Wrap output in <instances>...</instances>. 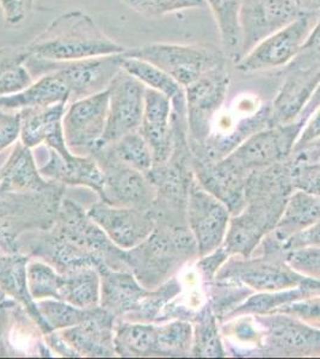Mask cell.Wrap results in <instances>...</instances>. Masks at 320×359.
<instances>
[{"label":"cell","instance_id":"obj_42","mask_svg":"<svg viewBox=\"0 0 320 359\" xmlns=\"http://www.w3.org/2000/svg\"><path fill=\"white\" fill-rule=\"evenodd\" d=\"M127 3L137 13L150 18L207 6L206 0H127Z\"/></svg>","mask_w":320,"mask_h":359},{"label":"cell","instance_id":"obj_29","mask_svg":"<svg viewBox=\"0 0 320 359\" xmlns=\"http://www.w3.org/2000/svg\"><path fill=\"white\" fill-rule=\"evenodd\" d=\"M69 102V88L57 74L50 72L37 78L33 84H30L20 93L0 96V109L20 111Z\"/></svg>","mask_w":320,"mask_h":359},{"label":"cell","instance_id":"obj_33","mask_svg":"<svg viewBox=\"0 0 320 359\" xmlns=\"http://www.w3.org/2000/svg\"><path fill=\"white\" fill-rule=\"evenodd\" d=\"M314 294H320V280L309 277L302 285L288 289V290L253 292L227 316L226 321H230L231 318H238V316H244V315L253 316V315L270 314L277 308L286 306L288 303L311 297Z\"/></svg>","mask_w":320,"mask_h":359},{"label":"cell","instance_id":"obj_19","mask_svg":"<svg viewBox=\"0 0 320 359\" xmlns=\"http://www.w3.org/2000/svg\"><path fill=\"white\" fill-rule=\"evenodd\" d=\"M191 169L201 187L226 205L232 216L245 206V187L250 172L233 163L228 157L219 161H200L191 156Z\"/></svg>","mask_w":320,"mask_h":359},{"label":"cell","instance_id":"obj_27","mask_svg":"<svg viewBox=\"0 0 320 359\" xmlns=\"http://www.w3.org/2000/svg\"><path fill=\"white\" fill-rule=\"evenodd\" d=\"M4 346L5 357H54L45 333L20 303L10 318Z\"/></svg>","mask_w":320,"mask_h":359},{"label":"cell","instance_id":"obj_46","mask_svg":"<svg viewBox=\"0 0 320 359\" xmlns=\"http://www.w3.org/2000/svg\"><path fill=\"white\" fill-rule=\"evenodd\" d=\"M275 313L291 315L304 323L314 325V326L320 325V294H314L311 297L302 298L299 301L288 303L286 306L277 308L270 314H275Z\"/></svg>","mask_w":320,"mask_h":359},{"label":"cell","instance_id":"obj_4","mask_svg":"<svg viewBox=\"0 0 320 359\" xmlns=\"http://www.w3.org/2000/svg\"><path fill=\"white\" fill-rule=\"evenodd\" d=\"M65 186L43 193L0 192V253H18L22 235L53 224Z\"/></svg>","mask_w":320,"mask_h":359},{"label":"cell","instance_id":"obj_28","mask_svg":"<svg viewBox=\"0 0 320 359\" xmlns=\"http://www.w3.org/2000/svg\"><path fill=\"white\" fill-rule=\"evenodd\" d=\"M32 259L20 253H0V287L36 321L45 334L50 333L43 318L41 316L37 303L29 291L28 264Z\"/></svg>","mask_w":320,"mask_h":359},{"label":"cell","instance_id":"obj_12","mask_svg":"<svg viewBox=\"0 0 320 359\" xmlns=\"http://www.w3.org/2000/svg\"><path fill=\"white\" fill-rule=\"evenodd\" d=\"M91 156L97 161L103 172L99 201L118 208L151 210L155 189L145 172L111 158L101 150H95Z\"/></svg>","mask_w":320,"mask_h":359},{"label":"cell","instance_id":"obj_37","mask_svg":"<svg viewBox=\"0 0 320 359\" xmlns=\"http://www.w3.org/2000/svg\"><path fill=\"white\" fill-rule=\"evenodd\" d=\"M206 284L207 303L221 323H225L227 316L255 292L249 286L232 279H214Z\"/></svg>","mask_w":320,"mask_h":359},{"label":"cell","instance_id":"obj_35","mask_svg":"<svg viewBox=\"0 0 320 359\" xmlns=\"http://www.w3.org/2000/svg\"><path fill=\"white\" fill-rule=\"evenodd\" d=\"M190 323L194 328V341L191 355L194 357H226L227 352L220 337L219 320L209 304L196 311Z\"/></svg>","mask_w":320,"mask_h":359},{"label":"cell","instance_id":"obj_22","mask_svg":"<svg viewBox=\"0 0 320 359\" xmlns=\"http://www.w3.org/2000/svg\"><path fill=\"white\" fill-rule=\"evenodd\" d=\"M171 113L170 98L146 86L144 114L138 131L150 147L153 165L167 163L174 151Z\"/></svg>","mask_w":320,"mask_h":359},{"label":"cell","instance_id":"obj_26","mask_svg":"<svg viewBox=\"0 0 320 359\" xmlns=\"http://www.w3.org/2000/svg\"><path fill=\"white\" fill-rule=\"evenodd\" d=\"M59 184L42 176L33 149L20 140L10 147L8 158L0 167V192L43 193Z\"/></svg>","mask_w":320,"mask_h":359},{"label":"cell","instance_id":"obj_8","mask_svg":"<svg viewBox=\"0 0 320 359\" xmlns=\"http://www.w3.org/2000/svg\"><path fill=\"white\" fill-rule=\"evenodd\" d=\"M318 13H301L295 20L277 30L245 54L235 67L251 74L284 69L299 54L316 25Z\"/></svg>","mask_w":320,"mask_h":359},{"label":"cell","instance_id":"obj_57","mask_svg":"<svg viewBox=\"0 0 320 359\" xmlns=\"http://www.w3.org/2000/svg\"><path fill=\"white\" fill-rule=\"evenodd\" d=\"M125 1H127V0H125Z\"/></svg>","mask_w":320,"mask_h":359},{"label":"cell","instance_id":"obj_54","mask_svg":"<svg viewBox=\"0 0 320 359\" xmlns=\"http://www.w3.org/2000/svg\"><path fill=\"white\" fill-rule=\"evenodd\" d=\"M320 107V84L316 88V91L313 93L312 97L311 100L308 101L307 106L305 107L304 111L301 113L300 116H299V121H302V123H306L307 121V118L311 116V115L314 113V111H316L318 108Z\"/></svg>","mask_w":320,"mask_h":359},{"label":"cell","instance_id":"obj_3","mask_svg":"<svg viewBox=\"0 0 320 359\" xmlns=\"http://www.w3.org/2000/svg\"><path fill=\"white\" fill-rule=\"evenodd\" d=\"M255 253L258 255L228 257L215 279L237 280L255 292L288 290L302 285L307 280L308 277L288 265L284 245L272 233L264 237Z\"/></svg>","mask_w":320,"mask_h":359},{"label":"cell","instance_id":"obj_9","mask_svg":"<svg viewBox=\"0 0 320 359\" xmlns=\"http://www.w3.org/2000/svg\"><path fill=\"white\" fill-rule=\"evenodd\" d=\"M231 86L228 64L211 69L184 88L189 144H201L211 135L213 121L226 102Z\"/></svg>","mask_w":320,"mask_h":359},{"label":"cell","instance_id":"obj_48","mask_svg":"<svg viewBox=\"0 0 320 359\" xmlns=\"http://www.w3.org/2000/svg\"><path fill=\"white\" fill-rule=\"evenodd\" d=\"M20 116L18 111L0 109V152L20 140Z\"/></svg>","mask_w":320,"mask_h":359},{"label":"cell","instance_id":"obj_13","mask_svg":"<svg viewBox=\"0 0 320 359\" xmlns=\"http://www.w3.org/2000/svg\"><path fill=\"white\" fill-rule=\"evenodd\" d=\"M231 217L226 205L201 187L194 176L188 194L187 224L197 245L199 257L223 245Z\"/></svg>","mask_w":320,"mask_h":359},{"label":"cell","instance_id":"obj_51","mask_svg":"<svg viewBox=\"0 0 320 359\" xmlns=\"http://www.w3.org/2000/svg\"><path fill=\"white\" fill-rule=\"evenodd\" d=\"M311 245H320V221L316 222V224H313L304 231L288 238L284 243V249L292 250V249L304 248Z\"/></svg>","mask_w":320,"mask_h":359},{"label":"cell","instance_id":"obj_47","mask_svg":"<svg viewBox=\"0 0 320 359\" xmlns=\"http://www.w3.org/2000/svg\"><path fill=\"white\" fill-rule=\"evenodd\" d=\"M35 0H0L5 25L18 27L33 13Z\"/></svg>","mask_w":320,"mask_h":359},{"label":"cell","instance_id":"obj_36","mask_svg":"<svg viewBox=\"0 0 320 359\" xmlns=\"http://www.w3.org/2000/svg\"><path fill=\"white\" fill-rule=\"evenodd\" d=\"M95 150H101L111 158L145 174L153 167L152 151L139 131L132 132L116 142L96 147Z\"/></svg>","mask_w":320,"mask_h":359},{"label":"cell","instance_id":"obj_34","mask_svg":"<svg viewBox=\"0 0 320 359\" xmlns=\"http://www.w3.org/2000/svg\"><path fill=\"white\" fill-rule=\"evenodd\" d=\"M59 301L81 308H96L101 303V277L94 267L61 273Z\"/></svg>","mask_w":320,"mask_h":359},{"label":"cell","instance_id":"obj_43","mask_svg":"<svg viewBox=\"0 0 320 359\" xmlns=\"http://www.w3.org/2000/svg\"><path fill=\"white\" fill-rule=\"evenodd\" d=\"M287 163L294 189H302L320 196V161H306L291 155Z\"/></svg>","mask_w":320,"mask_h":359},{"label":"cell","instance_id":"obj_38","mask_svg":"<svg viewBox=\"0 0 320 359\" xmlns=\"http://www.w3.org/2000/svg\"><path fill=\"white\" fill-rule=\"evenodd\" d=\"M159 357H179L190 355L194 341L193 323L174 318L157 323Z\"/></svg>","mask_w":320,"mask_h":359},{"label":"cell","instance_id":"obj_24","mask_svg":"<svg viewBox=\"0 0 320 359\" xmlns=\"http://www.w3.org/2000/svg\"><path fill=\"white\" fill-rule=\"evenodd\" d=\"M116 323L118 318L99 306L89 320L59 333L79 357L111 358L116 357L113 345Z\"/></svg>","mask_w":320,"mask_h":359},{"label":"cell","instance_id":"obj_2","mask_svg":"<svg viewBox=\"0 0 320 359\" xmlns=\"http://www.w3.org/2000/svg\"><path fill=\"white\" fill-rule=\"evenodd\" d=\"M199 259V250L187 226L157 223L140 245L125 250V264L142 286L154 290L174 277L187 262Z\"/></svg>","mask_w":320,"mask_h":359},{"label":"cell","instance_id":"obj_40","mask_svg":"<svg viewBox=\"0 0 320 359\" xmlns=\"http://www.w3.org/2000/svg\"><path fill=\"white\" fill-rule=\"evenodd\" d=\"M122 69H125L126 72L139 79L147 88L157 90L170 100L182 94L184 91V88L176 82L174 78L165 74L162 69L137 57L123 55Z\"/></svg>","mask_w":320,"mask_h":359},{"label":"cell","instance_id":"obj_44","mask_svg":"<svg viewBox=\"0 0 320 359\" xmlns=\"http://www.w3.org/2000/svg\"><path fill=\"white\" fill-rule=\"evenodd\" d=\"M284 257L296 272L320 280V245L286 250Z\"/></svg>","mask_w":320,"mask_h":359},{"label":"cell","instance_id":"obj_1","mask_svg":"<svg viewBox=\"0 0 320 359\" xmlns=\"http://www.w3.org/2000/svg\"><path fill=\"white\" fill-rule=\"evenodd\" d=\"M23 49L28 57L57 62L116 55L127 50L81 10L57 17L33 41L23 46Z\"/></svg>","mask_w":320,"mask_h":359},{"label":"cell","instance_id":"obj_49","mask_svg":"<svg viewBox=\"0 0 320 359\" xmlns=\"http://www.w3.org/2000/svg\"><path fill=\"white\" fill-rule=\"evenodd\" d=\"M309 147H320V107L305 123L293 152L300 151Z\"/></svg>","mask_w":320,"mask_h":359},{"label":"cell","instance_id":"obj_10","mask_svg":"<svg viewBox=\"0 0 320 359\" xmlns=\"http://www.w3.org/2000/svg\"><path fill=\"white\" fill-rule=\"evenodd\" d=\"M260 330L264 355H319L320 327L287 314L253 315Z\"/></svg>","mask_w":320,"mask_h":359},{"label":"cell","instance_id":"obj_31","mask_svg":"<svg viewBox=\"0 0 320 359\" xmlns=\"http://www.w3.org/2000/svg\"><path fill=\"white\" fill-rule=\"evenodd\" d=\"M243 0H206L214 16L220 42L228 62L235 65L243 57L240 10Z\"/></svg>","mask_w":320,"mask_h":359},{"label":"cell","instance_id":"obj_45","mask_svg":"<svg viewBox=\"0 0 320 359\" xmlns=\"http://www.w3.org/2000/svg\"><path fill=\"white\" fill-rule=\"evenodd\" d=\"M287 66L296 69H320V13L300 52Z\"/></svg>","mask_w":320,"mask_h":359},{"label":"cell","instance_id":"obj_5","mask_svg":"<svg viewBox=\"0 0 320 359\" xmlns=\"http://www.w3.org/2000/svg\"><path fill=\"white\" fill-rule=\"evenodd\" d=\"M125 57L150 62L174 78L183 88L195 82L211 69L228 64L223 49L211 43L177 45L150 43L127 49Z\"/></svg>","mask_w":320,"mask_h":359},{"label":"cell","instance_id":"obj_32","mask_svg":"<svg viewBox=\"0 0 320 359\" xmlns=\"http://www.w3.org/2000/svg\"><path fill=\"white\" fill-rule=\"evenodd\" d=\"M113 345L116 357H159L157 323L118 320Z\"/></svg>","mask_w":320,"mask_h":359},{"label":"cell","instance_id":"obj_6","mask_svg":"<svg viewBox=\"0 0 320 359\" xmlns=\"http://www.w3.org/2000/svg\"><path fill=\"white\" fill-rule=\"evenodd\" d=\"M49 229L97 262V269L108 266L118 271H128L125 250L115 245L101 226L89 216L88 210L78 201L64 198L53 224Z\"/></svg>","mask_w":320,"mask_h":359},{"label":"cell","instance_id":"obj_21","mask_svg":"<svg viewBox=\"0 0 320 359\" xmlns=\"http://www.w3.org/2000/svg\"><path fill=\"white\" fill-rule=\"evenodd\" d=\"M101 277V303L120 321H133L151 290L139 283L130 271H118L108 266L97 269Z\"/></svg>","mask_w":320,"mask_h":359},{"label":"cell","instance_id":"obj_11","mask_svg":"<svg viewBox=\"0 0 320 359\" xmlns=\"http://www.w3.org/2000/svg\"><path fill=\"white\" fill-rule=\"evenodd\" d=\"M287 201H247L242 212L231 217L223 243L227 253L231 257H251L264 237L275 229Z\"/></svg>","mask_w":320,"mask_h":359},{"label":"cell","instance_id":"obj_15","mask_svg":"<svg viewBox=\"0 0 320 359\" xmlns=\"http://www.w3.org/2000/svg\"><path fill=\"white\" fill-rule=\"evenodd\" d=\"M304 125L296 120L287 125L265 127L250 135L227 157L249 172L282 163L292 155Z\"/></svg>","mask_w":320,"mask_h":359},{"label":"cell","instance_id":"obj_53","mask_svg":"<svg viewBox=\"0 0 320 359\" xmlns=\"http://www.w3.org/2000/svg\"><path fill=\"white\" fill-rule=\"evenodd\" d=\"M46 343L48 345L49 348L52 350L54 355L59 357H67V358H78L79 355L77 352L74 351L69 344L66 343L64 338L61 337L59 331L50 332L45 334Z\"/></svg>","mask_w":320,"mask_h":359},{"label":"cell","instance_id":"obj_52","mask_svg":"<svg viewBox=\"0 0 320 359\" xmlns=\"http://www.w3.org/2000/svg\"><path fill=\"white\" fill-rule=\"evenodd\" d=\"M18 304L13 298L8 297L0 287V357H5L4 337L8 330L10 318L15 306Z\"/></svg>","mask_w":320,"mask_h":359},{"label":"cell","instance_id":"obj_20","mask_svg":"<svg viewBox=\"0 0 320 359\" xmlns=\"http://www.w3.org/2000/svg\"><path fill=\"white\" fill-rule=\"evenodd\" d=\"M277 74L280 76L281 84L274 101L270 103L272 126L296 121L320 84V69H296L286 66L279 69Z\"/></svg>","mask_w":320,"mask_h":359},{"label":"cell","instance_id":"obj_23","mask_svg":"<svg viewBox=\"0 0 320 359\" xmlns=\"http://www.w3.org/2000/svg\"><path fill=\"white\" fill-rule=\"evenodd\" d=\"M47 157L45 162L39 164L43 177L62 186L85 187L101 196L103 187V172L94 156H81L69 154L62 156L54 149L45 147Z\"/></svg>","mask_w":320,"mask_h":359},{"label":"cell","instance_id":"obj_7","mask_svg":"<svg viewBox=\"0 0 320 359\" xmlns=\"http://www.w3.org/2000/svg\"><path fill=\"white\" fill-rule=\"evenodd\" d=\"M123 54L88 57L74 62H48L25 57V66L34 79L55 72L69 90V102L92 96L108 89L122 69Z\"/></svg>","mask_w":320,"mask_h":359},{"label":"cell","instance_id":"obj_41","mask_svg":"<svg viewBox=\"0 0 320 359\" xmlns=\"http://www.w3.org/2000/svg\"><path fill=\"white\" fill-rule=\"evenodd\" d=\"M61 273L47 262L32 259L28 264L29 291L35 301L59 299Z\"/></svg>","mask_w":320,"mask_h":359},{"label":"cell","instance_id":"obj_25","mask_svg":"<svg viewBox=\"0 0 320 359\" xmlns=\"http://www.w3.org/2000/svg\"><path fill=\"white\" fill-rule=\"evenodd\" d=\"M66 107L67 103H57L53 106L18 111L20 116V142L30 149L45 145L62 156L71 154L66 145L62 126Z\"/></svg>","mask_w":320,"mask_h":359},{"label":"cell","instance_id":"obj_50","mask_svg":"<svg viewBox=\"0 0 320 359\" xmlns=\"http://www.w3.org/2000/svg\"><path fill=\"white\" fill-rule=\"evenodd\" d=\"M231 257L227 253L226 249L223 248V245H220L219 248L215 249L214 252L200 257L197 262V269L202 274L204 282H211L214 280L216 274L219 272V269L223 267V264L228 260V257Z\"/></svg>","mask_w":320,"mask_h":359},{"label":"cell","instance_id":"obj_30","mask_svg":"<svg viewBox=\"0 0 320 359\" xmlns=\"http://www.w3.org/2000/svg\"><path fill=\"white\" fill-rule=\"evenodd\" d=\"M318 221H320V196L302 189H294L272 233L284 245L288 238L304 231Z\"/></svg>","mask_w":320,"mask_h":359},{"label":"cell","instance_id":"obj_17","mask_svg":"<svg viewBox=\"0 0 320 359\" xmlns=\"http://www.w3.org/2000/svg\"><path fill=\"white\" fill-rule=\"evenodd\" d=\"M88 213L113 245L123 250H130L145 241L157 224L150 210L118 208L101 201L91 205Z\"/></svg>","mask_w":320,"mask_h":359},{"label":"cell","instance_id":"obj_39","mask_svg":"<svg viewBox=\"0 0 320 359\" xmlns=\"http://www.w3.org/2000/svg\"><path fill=\"white\" fill-rule=\"evenodd\" d=\"M37 308L50 332L61 331L69 327L77 326L94 316L96 308H81L59 299L37 301Z\"/></svg>","mask_w":320,"mask_h":359},{"label":"cell","instance_id":"obj_55","mask_svg":"<svg viewBox=\"0 0 320 359\" xmlns=\"http://www.w3.org/2000/svg\"><path fill=\"white\" fill-rule=\"evenodd\" d=\"M302 13H320V0H294Z\"/></svg>","mask_w":320,"mask_h":359},{"label":"cell","instance_id":"obj_18","mask_svg":"<svg viewBox=\"0 0 320 359\" xmlns=\"http://www.w3.org/2000/svg\"><path fill=\"white\" fill-rule=\"evenodd\" d=\"M301 13L294 0H243L240 10L243 57L264 39L292 23Z\"/></svg>","mask_w":320,"mask_h":359},{"label":"cell","instance_id":"obj_16","mask_svg":"<svg viewBox=\"0 0 320 359\" xmlns=\"http://www.w3.org/2000/svg\"><path fill=\"white\" fill-rule=\"evenodd\" d=\"M108 91L106 131L97 147L138 131L144 114L146 86L125 69H121L113 78Z\"/></svg>","mask_w":320,"mask_h":359},{"label":"cell","instance_id":"obj_14","mask_svg":"<svg viewBox=\"0 0 320 359\" xmlns=\"http://www.w3.org/2000/svg\"><path fill=\"white\" fill-rule=\"evenodd\" d=\"M108 89L67 103L62 126L66 145L76 155H91L104 135L108 115Z\"/></svg>","mask_w":320,"mask_h":359},{"label":"cell","instance_id":"obj_56","mask_svg":"<svg viewBox=\"0 0 320 359\" xmlns=\"http://www.w3.org/2000/svg\"><path fill=\"white\" fill-rule=\"evenodd\" d=\"M316 326H319L320 327V325H316Z\"/></svg>","mask_w":320,"mask_h":359}]
</instances>
